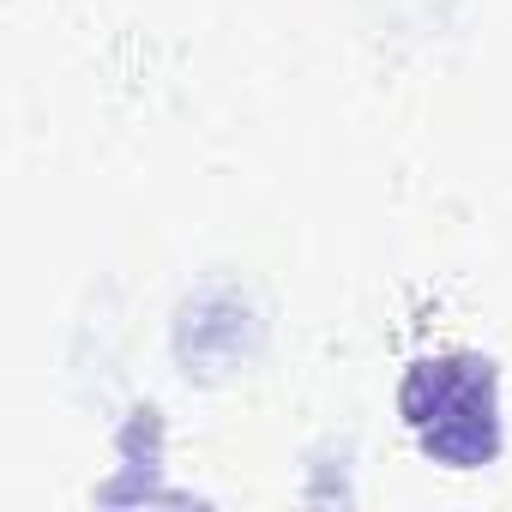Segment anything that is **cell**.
Returning a JSON list of instances; mask_svg holds the SVG:
<instances>
[{"label": "cell", "instance_id": "obj_1", "mask_svg": "<svg viewBox=\"0 0 512 512\" xmlns=\"http://www.w3.org/2000/svg\"><path fill=\"white\" fill-rule=\"evenodd\" d=\"M404 416L428 458L452 470H476L500 452V398L488 362L476 356H434L416 362L404 380Z\"/></svg>", "mask_w": 512, "mask_h": 512}]
</instances>
